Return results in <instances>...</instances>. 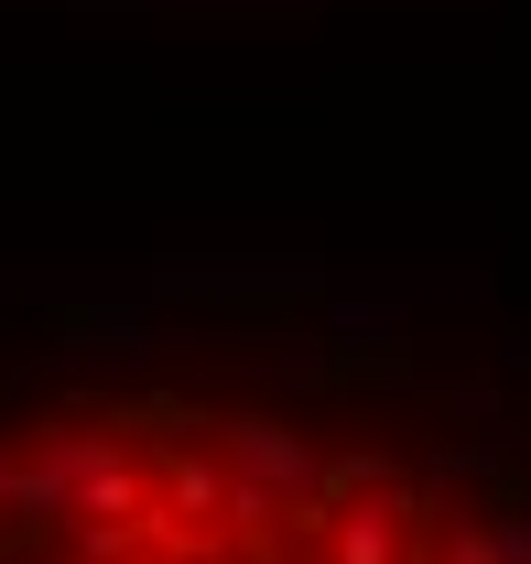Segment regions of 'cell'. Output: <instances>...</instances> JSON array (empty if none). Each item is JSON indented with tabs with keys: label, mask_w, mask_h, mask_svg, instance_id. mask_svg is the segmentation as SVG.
Segmentation results:
<instances>
[{
	"label": "cell",
	"mask_w": 531,
	"mask_h": 564,
	"mask_svg": "<svg viewBox=\"0 0 531 564\" xmlns=\"http://www.w3.org/2000/svg\"><path fill=\"white\" fill-rule=\"evenodd\" d=\"M0 564H531V489L282 391L33 380L0 391Z\"/></svg>",
	"instance_id": "1"
}]
</instances>
